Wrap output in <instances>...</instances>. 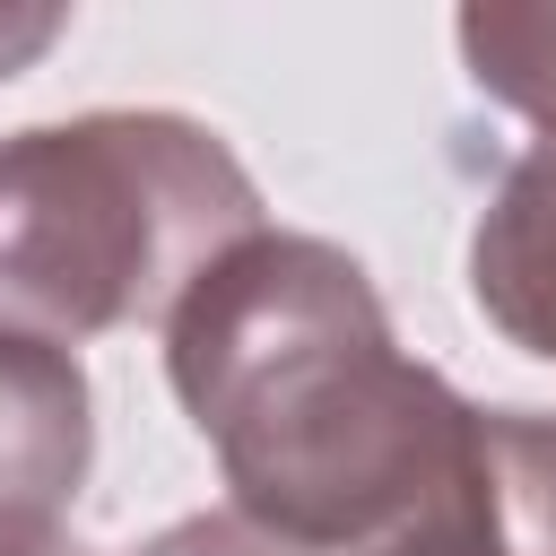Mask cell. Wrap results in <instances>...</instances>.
<instances>
[{"mask_svg":"<svg viewBox=\"0 0 556 556\" xmlns=\"http://www.w3.org/2000/svg\"><path fill=\"white\" fill-rule=\"evenodd\" d=\"M165 374L261 530L374 556L460 452L469 400L400 356L356 252L321 235L235 243L165 321Z\"/></svg>","mask_w":556,"mask_h":556,"instance_id":"cell-1","label":"cell"},{"mask_svg":"<svg viewBox=\"0 0 556 556\" xmlns=\"http://www.w3.org/2000/svg\"><path fill=\"white\" fill-rule=\"evenodd\" d=\"M261 235L243 156L191 113H78L0 139V330L104 339L174 304Z\"/></svg>","mask_w":556,"mask_h":556,"instance_id":"cell-2","label":"cell"},{"mask_svg":"<svg viewBox=\"0 0 556 556\" xmlns=\"http://www.w3.org/2000/svg\"><path fill=\"white\" fill-rule=\"evenodd\" d=\"M96 460V400L70 348L0 330V521L52 530L70 521Z\"/></svg>","mask_w":556,"mask_h":556,"instance_id":"cell-3","label":"cell"},{"mask_svg":"<svg viewBox=\"0 0 556 556\" xmlns=\"http://www.w3.org/2000/svg\"><path fill=\"white\" fill-rule=\"evenodd\" d=\"M469 295L513 348L556 365V130H539L504 165L469 235Z\"/></svg>","mask_w":556,"mask_h":556,"instance_id":"cell-4","label":"cell"},{"mask_svg":"<svg viewBox=\"0 0 556 556\" xmlns=\"http://www.w3.org/2000/svg\"><path fill=\"white\" fill-rule=\"evenodd\" d=\"M452 35H460L478 96L556 130V0H486V9H460Z\"/></svg>","mask_w":556,"mask_h":556,"instance_id":"cell-5","label":"cell"},{"mask_svg":"<svg viewBox=\"0 0 556 556\" xmlns=\"http://www.w3.org/2000/svg\"><path fill=\"white\" fill-rule=\"evenodd\" d=\"M130 556H321V547H295V539L261 530L252 513H191V521L156 530V539L130 547Z\"/></svg>","mask_w":556,"mask_h":556,"instance_id":"cell-6","label":"cell"},{"mask_svg":"<svg viewBox=\"0 0 556 556\" xmlns=\"http://www.w3.org/2000/svg\"><path fill=\"white\" fill-rule=\"evenodd\" d=\"M61 26H70V9H0V78H17Z\"/></svg>","mask_w":556,"mask_h":556,"instance_id":"cell-7","label":"cell"},{"mask_svg":"<svg viewBox=\"0 0 556 556\" xmlns=\"http://www.w3.org/2000/svg\"><path fill=\"white\" fill-rule=\"evenodd\" d=\"M0 556H87V547L70 539V521H52V530H9L0 521Z\"/></svg>","mask_w":556,"mask_h":556,"instance_id":"cell-8","label":"cell"},{"mask_svg":"<svg viewBox=\"0 0 556 556\" xmlns=\"http://www.w3.org/2000/svg\"><path fill=\"white\" fill-rule=\"evenodd\" d=\"M382 556H443V547H382Z\"/></svg>","mask_w":556,"mask_h":556,"instance_id":"cell-9","label":"cell"}]
</instances>
